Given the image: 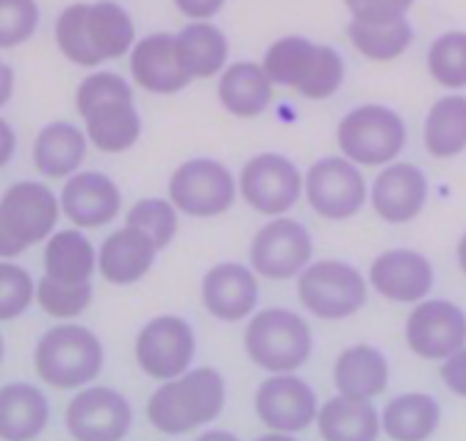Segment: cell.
<instances>
[{"mask_svg":"<svg viewBox=\"0 0 466 441\" xmlns=\"http://www.w3.org/2000/svg\"><path fill=\"white\" fill-rule=\"evenodd\" d=\"M228 400L222 372L214 366H198L172 380H164L147 400V422L167 436H184L203 425H211Z\"/></svg>","mask_w":466,"mask_h":441,"instance_id":"cell-1","label":"cell"},{"mask_svg":"<svg viewBox=\"0 0 466 441\" xmlns=\"http://www.w3.org/2000/svg\"><path fill=\"white\" fill-rule=\"evenodd\" d=\"M275 86H289L309 100H328L344 84V59L330 45L306 36H283L269 45L261 62Z\"/></svg>","mask_w":466,"mask_h":441,"instance_id":"cell-2","label":"cell"},{"mask_svg":"<svg viewBox=\"0 0 466 441\" xmlns=\"http://www.w3.org/2000/svg\"><path fill=\"white\" fill-rule=\"evenodd\" d=\"M106 364V350L89 327L65 322L45 330L34 347L36 375L53 389H84Z\"/></svg>","mask_w":466,"mask_h":441,"instance_id":"cell-3","label":"cell"},{"mask_svg":"<svg viewBox=\"0 0 466 441\" xmlns=\"http://www.w3.org/2000/svg\"><path fill=\"white\" fill-rule=\"evenodd\" d=\"M248 358L269 375L298 372L314 350L309 322L289 308H264L245 327Z\"/></svg>","mask_w":466,"mask_h":441,"instance_id":"cell-4","label":"cell"},{"mask_svg":"<svg viewBox=\"0 0 466 441\" xmlns=\"http://www.w3.org/2000/svg\"><path fill=\"white\" fill-rule=\"evenodd\" d=\"M408 131L402 117L389 105L367 103L341 117L336 142L344 158L359 167H386L405 147Z\"/></svg>","mask_w":466,"mask_h":441,"instance_id":"cell-5","label":"cell"},{"mask_svg":"<svg viewBox=\"0 0 466 441\" xmlns=\"http://www.w3.org/2000/svg\"><path fill=\"white\" fill-rule=\"evenodd\" d=\"M298 297L309 314L339 322L367 306V278L339 258L314 261L298 275Z\"/></svg>","mask_w":466,"mask_h":441,"instance_id":"cell-6","label":"cell"},{"mask_svg":"<svg viewBox=\"0 0 466 441\" xmlns=\"http://www.w3.org/2000/svg\"><path fill=\"white\" fill-rule=\"evenodd\" d=\"M239 195V178L217 158L184 161L169 178V203L189 216H219Z\"/></svg>","mask_w":466,"mask_h":441,"instance_id":"cell-7","label":"cell"},{"mask_svg":"<svg viewBox=\"0 0 466 441\" xmlns=\"http://www.w3.org/2000/svg\"><path fill=\"white\" fill-rule=\"evenodd\" d=\"M198 350L195 327L175 314H161L145 322L137 336V364L153 380H172L192 369Z\"/></svg>","mask_w":466,"mask_h":441,"instance_id":"cell-8","label":"cell"},{"mask_svg":"<svg viewBox=\"0 0 466 441\" xmlns=\"http://www.w3.org/2000/svg\"><path fill=\"white\" fill-rule=\"evenodd\" d=\"M303 195L322 219L341 223L367 205V181L359 164L344 155H325L306 173Z\"/></svg>","mask_w":466,"mask_h":441,"instance_id":"cell-9","label":"cell"},{"mask_svg":"<svg viewBox=\"0 0 466 441\" xmlns=\"http://www.w3.org/2000/svg\"><path fill=\"white\" fill-rule=\"evenodd\" d=\"M306 175L291 158L280 153H258L239 173V195L250 208L267 216H280L303 197Z\"/></svg>","mask_w":466,"mask_h":441,"instance_id":"cell-10","label":"cell"},{"mask_svg":"<svg viewBox=\"0 0 466 441\" xmlns=\"http://www.w3.org/2000/svg\"><path fill=\"white\" fill-rule=\"evenodd\" d=\"M314 239L298 219L275 216L250 242V269L269 281H289L311 264Z\"/></svg>","mask_w":466,"mask_h":441,"instance_id":"cell-11","label":"cell"},{"mask_svg":"<svg viewBox=\"0 0 466 441\" xmlns=\"http://www.w3.org/2000/svg\"><path fill=\"white\" fill-rule=\"evenodd\" d=\"M65 425L76 441H123L134 425V408L111 386H84L65 411Z\"/></svg>","mask_w":466,"mask_h":441,"instance_id":"cell-12","label":"cell"},{"mask_svg":"<svg viewBox=\"0 0 466 441\" xmlns=\"http://www.w3.org/2000/svg\"><path fill=\"white\" fill-rule=\"evenodd\" d=\"M405 345L425 361H444L466 347V311L452 300H420L405 319Z\"/></svg>","mask_w":466,"mask_h":441,"instance_id":"cell-13","label":"cell"},{"mask_svg":"<svg viewBox=\"0 0 466 441\" xmlns=\"http://www.w3.org/2000/svg\"><path fill=\"white\" fill-rule=\"evenodd\" d=\"M58 216H62V203L47 184L39 181H17L0 197V219L23 250L36 242H47Z\"/></svg>","mask_w":466,"mask_h":441,"instance_id":"cell-14","label":"cell"},{"mask_svg":"<svg viewBox=\"0 0 466 441\" xmlns=\"http://www.w3.org/2000/svg\"><path fill=\"white\" fill-rule=\"evenodd\" d=\"M317 392L295 372L267 377L256 392V416L275 433H303L311 422H317Z\"/></svg>","mask_w":466,"mask_h":441,"instance_id":"cell-15","label":"cell"},{"mask_svg":"<svg viewBox=\"0 0 466 441\" xmlns=\"http://www.w3.org/2000/svg\"><path fill=\"white\" fill-rule=\"evenodd\" d=\"M370 286L391 303H420L436 286V269L420 250L394 247L372 261Z\"/></svg>","mask_w":466,"mask_h":441,"instance_id":"cell-16","label":"cell"},{"mask_svg":"<svg viewBox=\"0 0 466 441\" xmlns=\"http://www.w3.org/2000/svg\"><path fill=\"white\" fill-rule=\"evenodd\" d=\"M428 195H431L428 175L417 167V164L391 161L372 181L370 203L383 223L405 226L422 214Z\"/></svg>","mask_w":466,"mask_h":441,"instance_id":"cell-17","label":"cell"},{"mask_svg":"<svg viewBox=\"0 0 466 441\" xmlns=\"http://www.w3.org/2000/svg\"><path fill=\"white\" fill-rule=\"evenodd\" d=\"M62 214L76 228H103L123 211V192L106 173H76L58 195Z\"/></svg>","mask_w":466,"mask_h":441,"instance_id":"cell-18","label":"cell"},{"mask_svg":"<svg viewBox=\"0 0 466 441\" xmlns=\"http://www.w3.org/2000/svg\"><path fill=\"white\" fill-rule=\"evenodd\" d=\"M203 306L219 322H239L256 314L258 278L245 264H217L203 275Z\"/></svg>","mask_w":466,"mask_h":441,"instance_id":"cell-19","label":"cell"},{"mask_svg":"<svg viewBox=\"0 0 466 441\" xmlns=\"http://www.w3.org/2000/svg\"><path fill=\"white\" fill-rule=\"evenodd\" d=\"M131 75L150 95H175L192 84L169 34H150L131 47Z\"/></svg>","mask_w":466,"mask_h":441,"instance_id":"cell-20","label":"cell"},{"mask_svg":"<svg viewBox=\"0 0 466 441\" xmlns=\"http://www.w3.org/2000/svg\"><path fill=\"white\" fill-rule=\"evenodd\" d=\"M156 256L158 250L153 239L139 228L126 226L103 239L97 250V272L103 275V281L114 286H131L153 269Z\"/></svg>","mask_w":466,"mask_h":441,"instance_id":"cell-21","label":"cell"},{"mask_svg":"<svg viewBox=\"0 0 466 441\" xmlns=\"http://www.w3.org/2000/svg\"><path fill=\"white\" fill-rule=\"evenodd\" d=\"M50 422V403L34 383L0 386V441H34Z\"/></svg>","mask_w":466,"mask_h":441,"instance_id":"cell-22","label":"cell"},{"mask_svg":"<svg viewBox=\"0 0 466 441\" xmlns=\"http://www.w3.org/2000/svg\"><path fill=\"white\" fill-rule=\"evenodd\" d=\"M272 89L275 84L264 73L261 65L256 62H233L230 67L222 70L219 75V103L228 115L239 120H253L264 115L272 103Z\"/></svg>","mask_w":466,"mask_h":441,"instance_id":"cell-23","label":"cell"},{"mask_svg":"<svg viewBox=\"0 0 466 441\" xmlns=\"http://www.w3.org/2000/svg\"><path fill=\"white\" fill-rule=\"evenodd\" d=\"M336 392L356 400H372L389 386V361L375 345H353L339 353L333 364Z\"/></svg>","mask_w":466,"mask_h":441,"instance_id":"cell-24","label":"cell"},{"mask_svg":"<svg viewBox=\"0 0 466 441\" xmlns=\"http://www.w3.org/2000/svg\"><path fill=\"white\" fill-rule=\"evenodd\" d=\"M86 134L73 123H50L34 139V167L45 178H70L86 155Z\"/></svg>","mask_w":466,"mask_h":441,"instance_id":"cell-25","label":"cell"},{"mask_svg":"<svg viewBox=\"0 0 466 441\" xmlns=\"http://www.w3.org/2000/svg\"><path fill=\"white\" fill-rule=\"evenodd\" d=\"M84 134L100 153H126L142 136V117L134 100H108L84 115Z\"/></svg>","mask_w":466,"mask_h":441,"instance_id":"cell-26","label":"cell"},{"mask_svg":"<svg viewBox=\"0 0 466 441\" xmlns=\"http://www.w3.org/2000/svg\"><path fill=\"white\" fill-rule=\"evenodd\" d=\"M317 430L322 441H378L380 414L372 400H356L336 395L317 414Z\"/></svg>","mask_w":466,"mask_h":441,"instance_id":"cell-27","label":"cell"},{"mask_svg":"<svg viewBox=\"0 0 466 441\" xmlns=\"http://www.w3.org/2000/svg\"><path fill=\"white\" fill-rule=\"evenodd\" d=\"M97 272V250L81 228L53 231L45 242V275L62 284H89Z\"/></svg>","mask_w":466,"mask_h":441,"instance_id":"cell-28","label":"cell"},{"mask_svg":"<svg viewBox=\"0 0 466 441\" xmlns=\"http://www.w3.org/2000/svg\"><path fill=\"white\" fill-rule=\"evenodd\" d=\"M441 422V406L433 395H397L380 411V430L391 441H428Z\"/></svg>","mask_w":466,"mask_h":441,"instance_id":"cell-29","label":"cell"},{"mask_svg":"<svg viewBox=\"0 0 466 441\" xmlns=\"http://www.w3.org/2000/svg\"><path fill=\"white\" fill-rule=\"evenodd\" d=\"M175 50H178L181 67L195 81L211 78L225 70L230 45L228 36L208 20H192L187 28L175 34Z\"/></svg>","mask_w":466,"mask_h":441,"instance_id":"cell-30","label":"cell"},{"mask_svg":"<svg viewBox=\"0 0 466 441\" xmlns=\"http://www.w3.org/2000/svg\"><path fill=\"white\" fill-rule=\"evenodd\" d=\"M86 31H89L92 47L97 50V56L103 62L123 59L137 45V28H134L131 15L120 4H114V0H97V4H89Z\"/></svg>","mask_w":466,"mask_h":441,"instance_id":"cell-31","label":"cell"},{"mask_svg":"<svg viewBox=\"0 0 466 441\" xmlns=\"http://www.w3.org/2000/svg\"><path fill=\"white\" fill-rule=\"evenodd\" d=\"M425 150L433 158H452L466 150V95H444L431 105Z\"/></svg>","mask_w":466,"mask_h":441,"instance_id":"cell-32","label":"cell"},{"mask_svg":"<svg viewBox=\"0 0 466 441\" xmlns=\"http://www.w3.org/2000/svg\"><path fill=\"white\" fill-rule=\"evenodd\" d=\"M347 36L361 56L372 62H394L414 42V28L405 17L394 23H359L353 20L347 28Z\"/></svg>","mask_w":466,"mask_h":441,"instance_id":"cell-33","label":"cell"},{"mask_svg":"<svg viewBox=\"0 0 466 441\" xmlns=\"http://www.w3.org/2000/svg\"><path fill=\"white\" fill-rule=\"evenodd\" d=\"M86 12L89 4H73L67 6L56 20V45L62 50V56L78 67H97L103 59L92 47L89 31H86Z\"/></svg>","mask_w":466,"mask_h":441,"instance_id":"cell-34","label":"cell"},{"mask_svg":"<svg viewBox=\"0 0 466 441\" xmlns=\"http://www.w3.org/2000/svg\"><path fill=\"white\" fill-rule=\"evenodd\" d=\"M428 73L444 89L466 86V31H447L428 47Z\"/></svg>","mask_w":466,"mask_h":441,"instance_id":"cell-35","label":"cell"},{"mask_svg":"<svg viewBox=\"0 0 466 441\" xmlns=\"http://www.w3.org/2000/svg\"><path fill=\"white\" fill-rule=\"evenodd\" d=\"M126 226L147 234L156 250H167L175 234H178V208L164 197H145L128 208Z\"/></svg>","mask_w":466,"mask_h":441,"instance_id":"cell-36","label":"cell"},{"mask_svg":"<svg viewBox=\"0 0 466 441\" xmlns=\"http://www.w3.org/2000/svg\"><path fill=\"white\" fill-rule=\"evenodd\" d=\"M95 297L92 281L89 284H62L53 281L47 275L36 281V303L45 314L56 316V319H73L78 314H84L89 308Z\"/></svg>","mask_w":466,"mask_h":441,"instance_id":"cell-37","label":"cell"},{"mask_svg":"<svg viewBox=\"0 0 466 441\" xmlns=\"http://www.w3.org/2000/svg\"><path fill=\"white\" fill-rule=\"evenodd\" d=\"M36 300V284L31 272L15 261L0 258V322L23 316Z\"/></svg>","mask_w":466,"mask_h":441,"instance_id":"cell-38","label":"cell"},{"mask_svg":"<svg viewBox=\"0 0 466 441\" xmlns=\"http://www.w3.org/2000/svg\"><path fill=\"white\" fill-rule=\"evenodd\" d=\"M39 28L36 0H0V50L25 45Z\"/></svg>","mask_w":466,"mask_h":441,"instance_id":"cell-39","label":"cell"},{"mask_svg":"<svg viewBox=\"0 0 466 441\" xmlns=\"http://www.w3.org/2000/svg\"><path fill=\"white\" fill-rule=\"evenodd\" d=\"M108 100H134V89L123 75L108 73V70L89 73L76 89V108L81 117L92 112L95 105L108 103Z\"/></svg>","mask_w":466,"mask_h":441,"instance_id":"cell-40","label":"cell"},{"mask_svg":"<svg viewBox=\"0 0 466 441\" xmlns=\"http://www.w3.org/2000/svg\"><path fill=\"white\" fill-rule=\"evenodd\" d=\"M344 6L359 23H394L408 15L414 0H344Z\"/></svg>","mask_w":466,"mask_h":441,"instance_id":"cell-41","label":"cell"},{"mask_svg":"<svg viewBox=\"0 0 466 441\" xmlns=\"http://www.w3.org/2000/svg\"><path fill=\"white\" fill-rule=\"evenodd\" d=\"M441 380L455 397L466 400V347L441 361Z\"/></svg>","mask_w":466,"mask_h":441,"instance_id":"cell-42","label":"cell"},{"mask_svg":"<svg viewBox=\"0 0 466 441\" xmlns=\"http://www.w3.org/2000/svg\"><path fill=\"white\" fill-rule=\"evenodd\" d=\"M172 4L189 20H211L214 15L222 12L225 0H172Z\"/></svg>","mask_w":466,"mask_h":441,"instance_id":"cell-43","label":"cell"},{"mask_svg":"<svg viewBox=\"0 0 466 441\" xmlns=\"http://www.w3.org/2000/svg\"><path fill=\"white\" fill-rule=\"evenodd\" d=\"M15 153H17V134L9 120L0 117V170L15 158Z\"/></svg>","mask_w":466,"mask_h":441,"instance_id":"cell-44","label":"cell"},{"mask_svg":"<svg viewBox=\"0 0 466 441\" xmlns=\"http://www.w3.org/2000/svg\"><path fill=\"white\" fill-rule=\"evenodd\" d=\"M25 250L15 242V236L6 231V226H4V219H0V258L4 261H12V258H17V256H23Z\"/></svg>","mask_w":466,"mask_h":441,"instance_id":"cell-45","label":"cell"},{"mask_svg":"<svg viewBox=\"0 0 466 441\" xmlns=\"http://www.w3.org/2000/svg\"><path fill=\"white\" fill-rule=\"evenodd\" d=\"M15 95V70L0 59V108H4Z\"/></svg>","mask_w":466,"mask_h":441,"instance_id":"cell-46","label":"cell"},{"mask_svg":"<svg viewBox=\"0 0 466 441\" xmlns=\"http://www.w3.org/2000/svg\"><path fill=\"white\" fill-rule=\"evenodd\" d=\"M198 441H239V436H233L230 430H206Z\"/></svg>","mask_w":466,"mask_h":441,"instance_id":"cell-47","label":"cell"},{"mask_svg":"<svg viewBox=\"0 0 466 441\" xmlns=\"http://www.w3.org/2000/svg\"><path fill=\"white\" fill-rule=\"evenodd\" d=\"M256 441H298V438H295V433H275V430H269V433L258 436Z\"/></svg>","mask_w":466,"mask_h":441,"instance_id":"cell-48","label":"cell"},{"mask_svg":"<svg viewBox=\"0 0 466 441\" xmlns=\"http://www.w3.org/2000/svg\"><path fill=\"white\" fill-rule=\"evenodd\" d=\"M458 266H461V272L466 275V234H463L461 242H458Z\"/></svg>","mask_w":466,"mask_h":441,"instance_id":"cell-49","label":"cell"},{"mask_svg":"<svg viewBox=\"0 0 466 441\" xmlns=\"http://www.w3.org/2000/svg\"><path fill=\"white\" fill-rule=\"evenodd\" d=\"M4 358H6V339L0 334V364H4Z\"/></svg>","mask_w":466,"mask_h":441,"instance_id":"cell-50","label":"cell"}]
</instances>
